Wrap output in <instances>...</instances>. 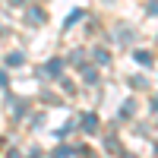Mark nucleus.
I'll use <instances>...</instances> for the list:
<instances>
[{"label":"nucleus","mask_w":158,"mask_h":158,"mask_svg":"<svg viewBox=\"0 0 158 158\" xmlns=\"http://www.w3.org/2000/svg\"><path fill=\"white\" fill-rule=\"evenodd\" d=\"M25 19H29V25H41L44 13H41V10H29V13H25Z\"/></svg>","instance_id":"obj_1"},{"label":"nucleus","mask_w":158,"mask_h":158,"mask_svg":"<svg viewBox=\"0 0 158 158\" xmlns=\"http://www.w3.org/2000/svg\"><path fill=\"white\" fill-rule=\"evenodd\" d=\"M95 127H98V120H95L92 114H85V117H82V130H85V133H92Z\"/></svg>","instance_id":"obj_2"},{"label":"nucleus","mask_w":158,"mask_h":158,"mask_svg":"<svg viewBox=\"0 0 158 158\" xmlns=\"http://www.w3.org/2000/svg\"><path fill=\"white\" fill-rule=\"evenodd\" d=\"M60 67H63L60 60H51V63H48V76H60Z\"/></svg>","instance_id":"obj_3"}]
</instances>
